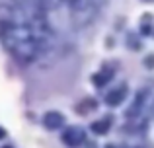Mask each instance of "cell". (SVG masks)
<instances>
[{
    "mask_svg": "<svg viewBox=\"0 0 154 148\" xmlns=\"http://www.w3.org/2000/svg\"><path fill=\"white\" fill-rule=\"evenodd\" d=\"M105 148H117V146H113V144H107V146H105Z\"/></svg>",
    "mask_w": 154,
    "mask_h": 148,
    "instance_id": "7c38bea8",
    "label": "cell"
},
{
    "mask_svg": "<svg viewBox=\"0 0 154 148\" xmlns=\"http://www.w3.org/2000/svg\"><path fill=\"white\" fill-rule=\"evenodd\" d=\"M45 10H59L63 8L76 26H86L92 22L100 8L98 0H43Z\"/></svg>",
    "mask_w": 154,
    "mask_h": 148,
    "instance_id": "7a4b0ae2",
    "label": "cell"
},
{
    "mask_svg": "<svg viewBox=\"0 0 154 148\" xmlns=\"http://www.w3.org/2000/svg\"><path fill=\"white\" fill-rule=\"evenodd\" d=\"M109 127H111V117H103V119H98V121H94L90 125V131L94 134H105L109 131Z\"/></svg>",
    "mask_w": 154,
    "mask_h": 148,
    "instance_id": "ba28073f",
    "label": "cell"
},
{
    "mask_svg": "<svg viewBox=\"0 0 154 148\" xmlns=\"http://www.w3.org/2000/svg\"><path fill=\"white\" fill-rule=\"evenodd\" d=\"M125 98H127V84H121V86L113 88V90H109L105 94V103L111 107H117V105H121V101Z\"/></svg>",
    "mask_w": 154,
    "mask_h": 148,
    "instance_id": "5b68a950",
    "label": "cell"
},
{
    "mask_svg": "<svg viewBox=\"0 0 154 148\" xmlns=\"http://www.w3.org/2000/svg\"><path fill=\"white\" fill-rule=\"evenodd\" d=\"M148 99H150V90H148V88L139 90V92H137V95H135V99H133V103L129 105V109L125 111V117H127V119L140 117V113L144 111V107L148 105Z\"/></svg>",
    "mask_w": 154,
    "mask_h": 148,
    "instance_id": "3957f363",
    "label": "cell"
},
{
    "mask_svg": "<svg viewBox=\"0 0 154 148\" xmlns=\"http://www.w3.org/2000/svg\"><path fill=\"white\" fill-rule=\"evenodd\" d=\"M63 142L66 146H80L84 142V131L78 129V127H68L66 131L63 133Z\"/></svg>",
    "mask_w": 154,
    "mask_h": 148,
    "instance_id": "277c9868",
    "label": "cell"
},
{
    "mask_svg": "<svg viewBox=\"0 0 154 148\" xmlns=\"http://www.w3.org/2000/svg\"><path fill=\"white\" fill-rule=\"evenodd\" d=\"M113 74H115V66H103L100 72H96L92 76V84L96 88H105L113 80Z\"/></svg>",
    "mask_w": 154,
    "mask_h": 148,
    "instance_id": "8992f818",
    "label": "cell"
},
{
    "mask_svg": "<svg viewBox=\"0 0 154 148\" xmlns=\"http://www.w3.org/2000/svg\"><path fill=\"white\" fill-rule=\"evenodd\" d=\"M96 109H98V101H96L94 98H84L82 101L76 105V113L78 115H86V113L96 111Z\"/></svg>",
    "mask_w": 154,
    "mask_h": 148,
    "instance_id": "9c48e42d",
    "label": "cell"
},
{
    "mask_svg": "<svg viewBox=\"0 0 154 148\" xmlns=\"http://www.w3.org/2000/svg\"><path fill=\"white\" fill-rule=\"evenodd\" d=\"M146 2H148V0H146Z\"/></svg>",
    "mask_w": 154,
    "mask_h": 148,
    "instance_id": "4fadbf2b",
    "label": "cell"
},
{
    "mask_svg": "<svg viewBox=\"0 0 154 148\" xmlns=\"http://www.w3.org/2000/svg\"><path fill=\"white\" fill-rule=\"evenodd\" d=\"M121 148H146V146H121Z\"/></svg>",
    "mask_w": 154,
    "mask_h": 148,
    "instance_id": "8fae6325",
    "label": "cell"
},
{
    "mask_svg": "<svg viewBox=\"0 0 154 148\" xmlns=\"http://www.w3.org/2000/svg\"><path fill=\"white\" fill-rule=\"evenodd\" d=\"M43 123H45L47 129L55 131V129H59V127H63L64 115L59 113V111H49V113H45V117H43Z\"/></svg>",
    "mask_w": 154,
    "mask_h": 148,
    "instance_id": "52a82bcc",
    "label": "cell"
},
{
    "mask_svg": "<svg viewBox=\"0 0 154 148\" xmlns=\"http://www.w3.org/2000/svg\"><path fill=\"white\" fill-rule=\"evenodd\" d=\"M144 66H146V68H154V55H148V57L144 59Z\"/></svg>",
    "mask_w": 154,
    "mask_h": 148,
    "instance_id": "30bf717a",
    "label": "cell"
},
{
    "mask_svg": "<svg viewBox=\"0 0 154 148\" xmlns=\"http://www.w3.org/2000/svg\"><path fill=\"white\" fill-rule=\"evenodd\" d=\"M2 16H0V39H2L4 47L16 57L20 62H29L37 61L45 51L39 41L35 29L27 18L18 10H10V8H0Z\"/></svg>",
    "mask_w": 154,
    "mask_h": 148,
    "instance_id": "6da1fadb",
    "label": "cell"
}]
</instances>
